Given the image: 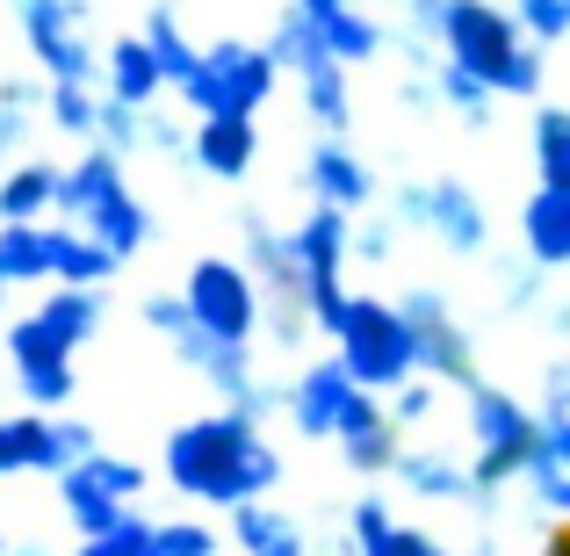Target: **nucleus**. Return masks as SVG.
Segmentation results:
<instances>
[{
	"mask_svg": "<svg viewBox=\"0 0 570 556\" xmlns=\"http://www.w3.org/2000/svg\"><path fill=\"white\" fill-rule=\"evenodd\" d=\"M232 543L246 549V556H311L304 528H296V520H289V506H275V499L238 506V514H232Z\"/></svg>",
	"mask_w": 570,
	"mask_h": 556,
	"instance_id": "a878e982",
	"label": "nucleus"
},
{
	"mask_svg": "<svg viewBox=\"0 0 570 556\" xmlns=\"http://www.w3.org/2000/svg\"><path fill=\"white\" fill-rule=\"evenodd\" d=\"M43 448H51V412H0V477L43 470Z\"/></svg>",
	"mask_w": 570,
	"mask_h": 556,
	"instance_id": "72a5a7b5",
	"label": "nucleus"
},
{
	"mask_svg": "<svg viewBox=\"0 0 570 556\" xmlns=\"http://www.w3.org/2000/svg\"><path fill=\"white\" fill-rule=\"evenodd\" d=\"M159 470H167V485L181 491V499L238 514V506L267 499V491L282 485V448L267 441L261 419L217 404V412H203V419H181V427L159 441Z\"/></svg>",
	"mask_w": 570,
	"mask_h": 556,
	"instance_id": "f257e3e1",
	"label": "nucleus"
},
{
	"mask_svg": "<svg viewBox=\"0 0 570 556\" xmlns=\"http://www.w3.org/2000/svg\"><path fill=\"white\" fill-rule=\"evenodd\" d=\"M95 145L116 159H138L145 153V109H130V101L101 95V124H95Z\"/></svg>",
	"mask_w": 570,
	"mask_h": 556,
	"instance_id": "58836bf2",
	"label": "nucleus"
},
{
	"mask_svg": "<svg viewBox=\"0 0 570 556\" xmlns=\"http://www.w3.org/2000/svg\"><path fill=\"white\" fill-rule=\"evenodd\" d=\"M43 95H51L43 72H8V80H0V153H22V145L37 138Z\"/></svg>",
	"mask_w": 570,
	"mask_h": 556,
	"instance_id": "c85d7f7f",
	"label": "nucleus"
},
{
	"mask_svg": "<svg viewBox=\"0 0 570 556\" xmlns=\"http://www.w3.org/2000/svg\"><path fill=\"white\" fill-rule=\"evenodd\" d=\"M542 282H549V267H534L528 253L499 261V275H491V290H499V311H542V304H549Z\"/></svg>",
	"mask_w": 570,
	"mask_h": 556,
	"instance_id": "ea45409f",
	"label": "nucleus"
},
{
	"mask_svg": "<svg viewBox=\"0 0 570 556\" xmlns=\"http://www.w3.org/2000/svg\"><path fill=\"white\" fill-rule=\"evenodd\" d=\"M145 43H153L167 87H188V72L203 66V43L188 37V22H181V8H174V0H153V14H145Z\"/></svg>",
	"mask_w": 570,
	"mask_h": 556,
	"instance_id": "cd10ccee",
	"label": "nucleus"
},
{
	"mask_svg": "<svg viewBox=\"0 0 570 556\" xmlns=\"http://www.w3.org/2000/svg\"><path fill=\"white\" fill-rule=\"evenodd\" d=\"M390 477H397V485L412 491V499H433V506H470V499H476L470 456H455V448H433V441L404 448Z\"/></svg>",
	"mask_w": 570,
	"mask_h": 556,
	"instance_id": "aec40b11",
	"label": "nucleus"
},
{
	"mask_svg": "<svg viewBox=\"0 0 570 556\" xmlns=\"http://www.w3.org/2000/svg\"><path fill=\"white\" fill-rule=\"evenodd\" d=\"M304 195L325 209H347V217H362L368 203H376V174H368V159L354 153V138H318L304 153Z\"/></svg>",
	"mask_w": 570,
	"mask_h": 556,
	"instance_id": "a211bd4d",
	"label": "nucleus"
},
{
	"mask_svg": "<svg viewBox=\"0 0 570 556\" xmlns=\"http://www.w3.org/2000/svg\"><path fill=\"white\" fill-rule=\"evenodd\" d=\"M101 95L130 101V109H159V101H167V72H159V58H153V43H145V29H138V37L101 43Z\"/></svg>",
	"mask_w": 570,
	"mask_h": 556,
	"instance_id": "412c9836",
	"label": "nucleus"
},
{
	"mask_svg": "<svg viewBox=\"0 0 570 556\" xmlns=\"http://www.w3.org/2000/svg\"><path fill=\"white\" fill-rule=\"evenodd\" d=\"M188 167L224 188L253 182V167H261V116H195Z\"/></svg>",
	"mask_w": 570,
	"mask_h": 556,
	"instance_id": "f3484780",
	"label": "nucleus"
},
{
	"mask_svg": "<svg viewBox=\"0 0 570 556\" xmlns=\"http://www.w3.org/2000/svg\"><path fill=\"white\" fill-rule=\"evenodd\" d=\"M29 66L51 87H101V43H95V8L87 0H14Z\"/></svg>",
	"mask_w": 570,
	"mask_h": 556,
	"instance_id": "9d476101",
	"label": "nucleus"
},
{
	"mask_svg": "<svg viewBox=\"0 0 570 556\" xmlns=\"http://www.w3.org/2000/svg\"><path fill=\"white\" fill-rule=\"evenodd\" d=\"M542 456L570 470V412H542Z\"/></svg>",
	"mask_w": 570,
	"mask_h": 556,
	"instance_id": "3c124183",
	"label": "nucleus"
},
{
	"mask_svg": "<svg viewBox=\"0 0 570 556\" xmlns=\"http://www.w3.org/2000/svg\"><path fill=\"white\" fill-rule=\"evenodd\" d=\"M72 556H153V520H145V514H130L116 535H87V543L72 549Z\"/></svg>",
	"mask_w": 570,
	"mask_h": 556,
	"instance_id": "a18cd8bd",
	"label": "nucleus"
},
{
	"mask_svg": "<svg viewBox=\"0 0 570 556\" xmlns=\"http://www.w3.org/2000/svg\"><path fill=\"white\" fill-rule=\"evenodd\" d=\"M397 528V514H390V499H354L347 506V528H340V556H354V549H368V543H383V535Z\"/></svg>",
	"mask_w": 570,
	"mask_h": 556,
	"instance_id": "a19ab883",
	"label": "nucleus"
},
{
	"mask_svg": "<svg viewBox=\"0 0 570 556\" xmlns=\"http://www.w3.org/2000/svg\"><path fill=\"white\" fill-rule=\"evenodd\" d=\"M520 29H528L542 51H557V43H570V0H513Z\"/></svg>",
	"mask_w": 570,
	"mask_h": 556,
	"instance_id": "37998d69",
	"label": "nucleus"
},
{
	"mask_svg": "<svg viewBox=\"0 0 570 556\" xmlns=\"http://www.w3.org/2000/svg\"><path fill=\"white\" fill-rule=\"evenodd\" d=\"M130 499H145V462L116 456V448H101V456H87L80 470L58 477V506H66V520L80 528V543L124 528V520L138 514Z\"/></svg>",
	"mask_w": 570,
	"mask_h": 556,
	"instance_id": "f8f14e48",
	"label": "nucleus"
},
{
	"mask_svg": "<svg viewBox=\"0 0 570 556\" xmlns=\"http://www.w3.org/2000/svg\"><path fill=\"white\" fill-rule=\"evenodd\" d=\"M289 8H304L311 22H318V37L333 43L340 66H368V58L390 51V29L362 8V0H289Z\"/></svg>",
	"mask_w": 570,
	"mask_h": 556,
	"instance_id": "6ab92c4d",
	"label": "nucleus"
},
{
	"mask_svg": "<svg viewBox=\"0 0 570 556\" xmlns=\"http://www.w3.org/2000/svg\"><path fill=\"white\" fill-rule=\"evenodd\" d=\"M138 319L153 325V340H167L174 362L203 375V383L217 390L232 412L261 419V427H267V412H282V390L261 375L253 348H238V340H209L203 325H195V311H188V296H181V290H153V296L138 304Z\"/></svg>",
	"mask_w": 570,
	"mask_h": 556,
	"instance_id": "20e7f679",
	"label": "nucleus"
},
{
	"mask_svg": "<svg viewBox=\"0 0 570 556\" xmlns=\"http://www.w3.org/2000/svg\"><path fill=\"white\" fill-rule=\"evenodd\" d=\"M58 195H66V167L58 159H14L0 174V224H58Z\"/></svg>",
	"mask_w": 570,
	"mask_h": 556,
	"instance_id": "4be33fe9",
	"label": "nucleus"
},
{
	"mask_svg": "<svg viewBox=\"0 0 570 556\" xmlns=\"http://www.w3.org/2000/svg\"><path fill=\"white\" fill-rule=\"evenodd\" d=\"M153 556H224V535L195 514H174V520H153Z\"/></svg>",
	"mask_w": 570,
	"mask_h": 556,
	"instance_id": "4c0bfd02",
	"label": "nucleus"
},
{
	"mask_svg": "<svg viewBox=\"0 0 570 556\" xmlns=\"http://www.w3.org/2000/svg\"><path fill=\"white\" fill-rule=\"evenodd\" d=\"M325 340H333V354L347 362L354 383L376 390V398H390V390H404L419 375V333L390 296H347L340 319L325 325Z\"/></svg>",
	"mask_w": 570,
	"mask_h": 556,
	"instance_id": "0eeeda50",
	"label": "nucleus"
},
{
	"mask_svg": "<svg viewBox=\"0 0 570 556\" xmlns=\"http://www.w3.org/2000/svg\"><path fill=\"white\" fill-rule=\"evenodd\" d=\"M8 556H51V549H37V543H22V549H8Z\"/></svg>",
	"mask_w": 570,
	"mask_h": 556,
	"instance_id": "6e6d98bb",
	"label": "nucleus"
},
{
	"mask_svg": "<svg viewBox=\"0 0 570 556\" xmlns=\"http://www.w3.org/2000/svg\"><path fill=\"white\" fill-rule=\"evenodd\" d=\"M390 217H397V232H426L433 246L455 253V261H484V246H491V209H484V195L462 182V174L397 182Z\"/></svg>",
	"mask_w": 570,
	"mask_h": 556,
	"instance_id": "1a4fd4ad",
	"label": "nucleus"
},
{
	"mask_svg": "<svg viewBox=\"0 0 570 556\" xmlns=\"http://www.w3.org/2000/svg\"><path fill=\"white\" fill-rule=\"evenodd\" d=\"M238 238H246L238 261L253 267L261 304H267V340H275L282 354L311 348V340H318V311H311V275H304V261H296V238L282 232L261 203L238 209Z\"/></svg>",
	"mask_w": 570,
	"mask_h": 556,
	"instance_id": "423d86ee",
	"label": "nucleus"
},
{
	"mask_svg": "<svg viewBox=\"0 0 570 556\" xmlns=\"http://www.w3.org/2000/svg\"><path fill=\"white\" fill-rule=\"evenodd\" d=\"M87 456H101V433L87 427V419H72V412H51V448H43V477L80 470Z\"/></svg>",
	"mask_w": 570,
	"mask_h": 556,
	"instance_id": "e433bc0d",
	"label": "nucleus"
},
{
	"mask_svg": "<svg viewBox=\"0 0 570 556\" xmlns=\"http://www.w3.org/2000/svg\"><path fill=\"white\" fill-rule=\"evenodd\" d=\"M267 51H275V66L289 72V80H304L311 66H325V58H333V43L318 37V22H311L304 8H289V0H282L275 29H267Z\"/></svg>",
	"mask_w": 570,
	"mask_h": 556,
	"instance_id": "7c9ffc66",
	"label": "nucleus"
},
{
	"mask_svg": "<svg viewBox=\"0 0 570 556\" xmlns=\"http://www.w3.org/2000/svg\"><path fill=\"white\" fill-rule=\"evenodd\" d=\"M0 275L8 290L51 282V224H0Z\"/></svg>",
	"mask_w": 570,
	"mask_h": 556,
	"instance_id": "2f4dec72",
	"label": "nucleus"
},
{
	"mask_svg": "<svg viewBox=\"0 0 570 556\" xmlns=\"http://www.w3.org/2000/svg\"><path fill=\"white\" fill-rule=\"evenodd\" d=\"M433 51L455 58L462 72H476L499 101H534L542 109V95H549V51L499 0H448L441 22H433Z\"/></svg>",
	"mask_w": 570,
	"mask_h": 556,
	"instance_id": "f03ea898",
	"label": "nucleus"
},
{
	"mask_svg": "<svg viewBox=\"0 0 570 556\" xmlns=\"http://www.w3.org/2000/svg\"><path fill=\"white\" fill-rule=\"evenodd\" d=\"M0 325H8V275H0Z\"/></svg>",
	"mask_w": 570,
	"mask_h": 556,
	"instance_id": "5fc2aeb1",
	"label": "nucleus"
},
{
	"mask_svg": "<svg viewBox=\"0 0 570 556\" xmlns=\"http://www.w3.org/2000/svg\"><path fill=\"white\" fill-rule=\"evenodd\" d=\"M181 296H188L195 325H203L209 340H238V348H253V340L267 333L261 282H253V267L238 261V253H195L188 275H181Z\"/></svg>",
	"mask_w": 570,
	"mask_h": 556,
	"instance_id": "9b49d317",
	"label": "nucleus"
},
{
	"mask_svg": "<svg viewBox=\"0 0 570 556\" xmlns=\"http://www.w3.org/2000/svg\"><path fill=\"white\" fill-rule=\"evenodd\" d=\"M0 556H8V543H0Z\"/></svg>",
	"mask_w": 570,
	"mask_h": 556,
	"instance_id": "4d7b16f0",
	"label": "nucleus"
},
{
	"mask_svg": "<svg viewBox=\"0 0 570 556\" xmlns=\"http://www.w3.org/2000/svg\"><path fill=\"white\" fill-rule=\"evenodd\" d=\"M43 124L72 145H95V124H101V87H51L43 95Z\"/></svg>",
	"mask_w": 570,
	"mask_h": 556,
	"instance_id": "c9c22d12",
	"label": "nucleus"
},
{
	"mask_svg": "<svg viewBox=\"0 0 570 556\" xmlns=\"http://www.w3.org/2000/svg\"><path fill=\"white\" fill-rule=\"evenodd\" d=\"M397 8H404V22H412V37H433V22H441L448 0H397Z\"/></svg>",
	"mask_w": 570,
	"mask_h": 556,
	"instance_id": "603ef678",
	"label": "nucleus"
},
{
	"mask_svg": "<svg viewBox=\"0 0 570 556\" xmlns=\"http://www.w3.org/2000/svg\"><path fill=\"white\" fill-rule=\"evenodd\" d=\"M462 419H470V477H476L470 514L491 520L505 491L528 485V470L542 462V404H520V390H499L484 375L462 390Z\"/></svg>",
	"mask_w": 570,
	"mask_h": 556,
	"instance_id": "7ed1b4c3",
	"label": "nucleus"
},
{
	"mask_svg": "<svg viewBox=\"0 0 570 556\" xmlns=\"http://www.w3.org/2000/svg\"><path fill=\"white\" fill-rule=\"evenodd\" d=\"M296 238V261H304L311 275V311H318V333L340 319V304H347V261H354V217L347 209H325L311 203L304 217L289 224Z\"/></svg>",
	"mask_w": 570,
	"mask_h": 556,
	"instance_id": "ddd939ff",
	"label": "nucleus"
},
{
	"mask_svg": "<svg viewBox=\"0 0 570 556\" xmlns=\"http://www.w3.org/2000/svg\"><path fill=\"white\" fill-rule=\"evenodd\" d=\"M58 224H80V232H87V238H101V246H109L116 261H138V253L153 246V232H159L153 203H145V195L130 188L124 159L101 153V145H87V153L66 167Z\"/></svg>",
	"mask_w": 570,
	"mask_h": 556,
	"instance_id": "39448f33",
	"label": "nucleus"
},
{
	"mask_svg": "<svg viewBox=\"0 0 570 556\" xmlns=\"http://www.w3.org/2000/svg\"><path fill=\"white\" fill-rule=\"evenodd\" d=\"M520 253H528L534 267H570V188H542L520 203Z\"/></svg>",
	"mask_w": 570,
	"mask_h": 556,
	"instance_id": "5701e85b",
	"label": "nucleus"
},
{
	"mask_svg": "<svg viewBox=\"0 0 570 556\" xmlns=\"http://www.w3.org/2000/svg\"><path fill=\"white\" fill-rule=\"evenodd\" d=\"M282 87V66L267 43L253 37H209L203 66L188 72V87H174V101L195 116H261L267 95Z\"/></svg>",
	"mask_w": 570,
	"mask_h": 556,
	"instance_id": "6e6552de",
	"label": "nucleus"
},
{
	"mask_svg": "<svg viewBox=\"0 0 570 556\" xmlns=\"http://www.w3.org/2000/svg\"><path fill=\"white\" fill-rule=\"evenodd\" d=\"M433 87H441V109L462 116V130H491V116H499V95H491L476 72H462L455 58H433Z\"/></svg>",
	"mask_w": 570,
	"mask_h": 556,
	"instance_id": "473e14b6",
	"label": "nucleus"
},
{
	"mask_svg": "<svg viewBox=\"0 0 570 556\" xmlns=\"http://www.w3.org/2000/svg\"><path fill=\"white\" fill-rule=\"evenodd\" d=\"M390 253H397V217H390V209L368 217V209H362V217H354V261H362V267H390Z\"/></svg>",
	"mask_w": 570,
	"mask_h": 556,
	"instance_id": "c03bdc74",
	"label": "nucleus"
},
{
	"mask_svg": "<svg viewBox=\"0 0 570 556\" xmlns=\"http://www.w3.org/2000/svg\"><path fill=\"white\" fill-rule=\"evenodd\" d=\"M390 427H397V433H412V427H426V419L433 412H441V383H433V375H412V383H404V390H390Z\"/></svg>",
	"mask_w": 570,
	"mask_h": 556,
	"instance_id": "79ce46f5",
	"label": "nucleus"
},
{
	"mask_svg": "<svg viewBox=\"0 0 570 556\" xmlns=\"http://www.w3.org/2000/svg\"><path fill=\"white\" fill-rule=\"evenodd\" d=\"M397 311L412 319V333H419V375H433V383H455V390L484 383L470 325L455 319V304H448L441 290H404V296H397Z\"/></svg>",
	"mask_w": 570,
	"mask_h": 556,
	"instance_id": "2eb2a0df",
	"label": "nucleus"
},
{
	"mask_svg": "<svg viewBox=\"0 0 570 556\" xmlns=\"http://www.w3.org/2000/svg\"><path fill=\"white\" fill-rule=\"evenodd\" d=\"M37 319L80 354L87 340H101V325H109V290H66V282H51L43 304H37Z\"/></svg>",
	"mask_w": 570,
	"mask_h": 556,
	"instance_id": "393cba45",
	"label": "nucleus"
},
{
	"mask_svg": "<svg viewBox=\"0 0 570 556\" xmlns=\"http://www.w3.org/2000/svg\"><path fill=\"white\" fill-rule=\"evenodd\" d=\"M296 95H304V116L318 124V138H354V95H347V66L340 58L311 66L296 80Z\"/></svg>",
	"mask_w": 570,
	"mask_h": 556,
	"instance_id": "bb28decb",
	"label": "nucleus"
},
{
	"mask_svg": "<svg viewBox=\"0 0 570 556\" xmlns=\"http://www.w3.org/2000/svg\"><path fill=\"white\" fill-rule=\"evenodd\" d=\"M542 319H549V333H557L563 348H570V296H549V304H542Z\"/></svg>",
	"mask_w": 570,
	"mask_h": 556,
	"instance_id": "864d4df0",
	"label": "nucleus"
},
{
	"mask_svg": "<svg viewBox=\"0 0 570 556\" xmlns=\"http://www.w3.org/2000/svg\"><path fill=\"white\" fill-rule=\"evenodd\" d=\"M116 275H124V261L101 238H87L80 224H51V282H66V290H109Z\"/></svg>",
	"mask_w": 570,
	"mask_h": 556,
	"instance_id": "b1692460",
	"label": "nucleus"
},
{
	"mask_svg": "<svg viewBox=\"0 0 570 556\" xmlns=\"http://www.w3.org/2000/svg\"><path fill=\"white\" fill-rule=\"evenodd\" d=\"M528 491H534V506H542V514H557V520H570V470L563 462H534L528 470Z\"/></svg>",
	"mask_w": 570,
	"mask_h": 556,
	"instance_id": "de8ad7c7",
	"label": "nucleus"
},
{
	"mask_svg": "<svg viewBox=\"0 0 570 556\" xmlns=\"http://www.w3.org/2000/svg\"><path fill=\"white\" fill-rule=\"evenodd\" d=\"M354 398H362V383L347 375L340 354H318V362L296 369V383H282V412L304 441H340V419H347Z\"/></svg>",
	"mask_w": 570,
	"mask_h": 556,
	"instance_id": "dca6fc26",
	"label": "nucleus"
},
{
	"mask_svg": "<svg viewBox=\"0 0 570 556\" xmlns=\"http://www.w3.org/2000/svg\"><path fill=\"white\" fill-rule=\"evenodd\" d=\"M340 462H347L354 477H390L397 470V456H404V433L390 427V419H376V427H362V433H340Z\"/></svg>",
	"mask_w": 570,
	"mask_h": 556,
	"instance_id": "f704fd0d",
	"label": "nucleus"
},
{
	"mask_svg": "<svg viewBox=\"0 0 570 556\" xmlns=\"http://www.w3.org/2000/svg\"><path fill=\"white\" fill-rule=\"evenodd\" d=\"M8 369H14V390H22L29 412H66L72 390H80L72 348H66V340H58L43 319H37V311L8 319Z\"/></svg>",
	"mask_w": 570,
	"mask_h": 556,
	"instance_id": "4468645a",
	"label": "nucleus"
},
{
	"mask_svg": "<svg viewBox=\"0 0 570 556\" xmlns=\"http://www.w3.org/2000/svg\"><path fill=\"white\" fill-rule=\"evenodd\" d=\"M542 412H570V354L542 369Z\"/></svg>",
	"mask_w": 570,
	"mask_h": 556,
	"instance_id": "8fccbe9b",
	"label": "nucleus"
},
{
	"mask_svg": "<svg viewBox=\"0 0 570 556\" xmlns=\"http://www.w3.org/2000/svg\"><path fill=\"white\" fill-rule=\"evenodd\" d=\"M354 556H455V549H448L441 535H426V528H404V520H397V528H390L383 543H368V549H354Z\"/></svg>",
	"mask_w": 570,
	"mask_h": 556,
	"instance_id": "09e8293b",
	"label": "nucleus"
},
{
	"mask_svg": "<svg viewBox=\"0 0 570 556\" xmlns=\"http://www.w3.org/2000/svg\"><path fill=\"white\" fill-rule=\"evenodd\" d=\"M528 159L542 188H570V101H542L528 130Z\"/></svg>",
	"mask_w": 570,
	"mask_h": 556,
	"instance_id": "c756f323",
	"label": "nucleus"
},
{
	"mask_svg": "<svg viewBox=\"0 0 570 556\" xmlns=\"http://www.w3.org/2000/svg\"><path fill=\"white\" fill-rule=\"evenodd\" d=\"M188 138H195V130L181 124V116L145 109V153H153V159H174V167H188Z\"/></svg>",
	"mask_w": 570,
	"mask_h": 556,
	"instance_id": "49530a36",
	"label": "nucleus"
}]
</instances>
